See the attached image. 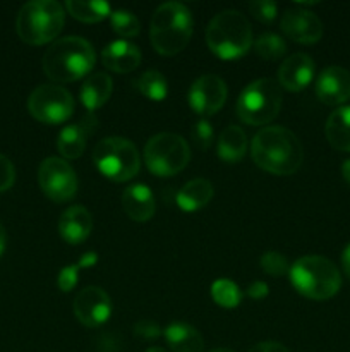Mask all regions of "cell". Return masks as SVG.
<instances>
[{
	"label": "cell",
	"instance_id": "cell-3",
	"mask_svg": "<svg viewBox=\"0 0 350 352\" xmlns=\"http://www.w3.org/2000/svg\"><path fill=\"white\" fill-rule=\"evenodd\" d=\"M192 36V14L184 3H161L153 14L150 28L151 45L161 55H177Z\"/></svg>",
	"mask_w": 350,
	"mask_h": 352
},
{
	"label": "cell",
	"instance_id": "cell-16",
	"mask_svg": "<svg viewBox=\"0 0 350 352\" xmlns=\"http://www.w3.org/2000/svg\"><path fill=\"white\" fill-rule=\"evenodd\" d=\"M314 78V60L307 54H294L283 60L278 71L281 88L292 93L302 91Z\"/></svg>",
	"mask_w": 350,
	"mask_h": 352
},
{
	"label": "cell",
	"instance_id": "cell-29",
	"mask_svg": "<svg viewBox=\"0 0 350 352\" xmlns=\"http://www.w3.org/2000/svg\"><path fill=\"white\" fill-rule=\"evenodd\" d=\"M96 261H98V254L93 253V251H89V253L82 254L81 260H79L75 265L62 268L60 274H58V278H57L58 289H60L62 292H71L72 289L75 287V284H78L79 270H82V268L95 267Z\"/></svg>",
	"mask_w": 350,
	"mask_h": 352
},
{
	"label": "cell",
	"instance_id": "cell-22",
	"mask_svg": "<svg viewBox=\"0 0 350 352\" xmlns=\"http://www.w3.org/2000/svg\"><path fill=\"white\" fill-rule=\"evenodd\" d=\"M168 346L174 352H202L205 351V340L199 330L189 323L175 322L170 323L163 330Z\"/></svg>",
	"mask_w": 350,
	"mask_h": 352
},
{
	"label": "cell",
	"instance_id": "cell-32",
	"mask_svg": "<svg viewBox=\"0 0 350 352\" xmlns=\"http://www.w3.org/2000/svg\"><path fill=\"white\" fill-rule=\"evenodd\" d=\"M261 268L271 277H283L288 272V261L283 254L277 251H266L259 260Z\"/></svg>",
	"mask_w": 350,
	"mask_h": 352
},
{
	"label": "cell",
	"instance_id": "cell-20",
	"mask_svg": "<svg viewBox=\"0 0 350 352\" xmlns=\"http://www.w3.org/2000/svg\"><path fill=\"white\" fill-rule=\"evenodd\" d=\"M122 206L130 220L134 222H148L154 215L156 201L151 189L144 184H132L124 191Z\"/></svg>",
	"mask_w": 350,
	"mask_h": 352
},
{
	"label": "cell",
	"instance_id": "cell-14",
	"mask_svg": "<svg viewBox=\"0 0 350 352\" xmlns=\"http://www.w3.org/2000/svg\"><path fill=\"white\" fill-rule=\"evenodd\" d=\"M280 26L285 36L290 38L295 43L314 45L323 36V23L319 17L311 10L301 9V7L285 10Z\"/></svg>",
	"mask_w": 350,
	"mask_h": 352
},
{
	"label": "cell",
	"instance_id": "cell-11",
	"mask_svg": "<svg viewBox=\"0 0 350 352\" xmlns=\"http://www.w3.org/2000/svg\"><path fill=\"white\" fill-rule=\"evenodd\" d=\"M38 182L47 198L55 203L71 201L78 192V175L64 158L50 157L38 168Z\"/></svg>",
	"mask_w": 350,
	"mask_h": 352
},
{
	"label": "cell",
	"instance_id": "cell-26",
	"mask_svg": "<svg viewBox=\"0 0 350 352\" xmlns=\"http://www.w3.org/2000/svg\"><path fill=\"white\" fill-rule=\"evenodd\" d=\"M65 9L69 10V14L74 19L88 24L100 23V21H103L112 14L108 3L102 2V0H89V2H84V0H69V2H65Z\"/></svg>",
	"mask_w": 350,
	"mask_h": 352
},
{
	"label": "cell",
	"instance_id": "cell-8",
	"mask_svg": "<svg viewBox=\"0 0 350 352\" xmlns=\"http://www.w3.org/2000/svg\"><path fill=\"white\" fill-rule=\"evenodd\" d=\"M93 162L96 168L113 182H126L137 175L141 158L136 144L126 138L112 136L100 141L93 150Z\"/></svg>",
	"mask_w": 350,
	"mask_h": 352
},
{
	"label": "cell",
	"instance_id": "cell-30",
	"mask_svg": "<svg viewBox=\"0 0 350 352\" xmlns=\"http://www.w3.org/2000/svg\"><path fill=\"white\" fill-rule=\"evenodd\" d=\"M257 55L263 57L264 60H278L285 55L287 52V43L281 36L275 33H264L254 43Z\"/></svg>",
	"mask_w": 350,
	"mask_h": 352
},
{
	"label": "cell",
	"instance_id": "cell-15",
	"mask_svg": "<svg viewBox=\"0 0 350 352\" xmlns=\"http://www.w3.org/2000/svg\"><path fill=\"white\" fill-rule=\"evenodd\" d=\"M316 96L325 105L336 107L350 100V72L338 65H329L316 81Z\"/></svg>",
	"mask_w": 350,
	"mask_h": 352
},
{
	"label": "cell",
	"instance_id": "cell-31",
	"mask_svg": "<svg viewBox=\"0 0 350 352\" xmlns=\"http://www.w3.org/2000/svg\"><path fill=\"white\" fill-rule=\"evenodd\" d=\"M110 23H112L113 31L117 34L124 38H132L137 36L141 31V23L132 12L126 9H119V10H113L110 14Z\"/></svg>",
	"mask_w": 350,
	"mask_h": 352
},
{
	"label": "cell",
	"instance_id": "cell-13",
	"mask_svg": "<svg viewBox=\"0 0 350 352\" xmlns=\"http://www.w3.org/2000/svg\"><path fill=\"white\" fill-rule=\"evenodd\" d=\"M74 315L88 329L102 327L112 315L110 296L96 285L84 287L74 299Z\"/></svg>",
	"mask_w": 350,
	"mask_h": 352
},
{
	"label": "cell",
	"instance_id": "cell-41",
	"mask_svg": "<svg viewBox=\"0 0 350 352\" xmlns=\"http://www.w3.org/2000/svg\"><path fill=\"white\" fill-rule=\"evenodd\" d=\"M5 244H7V234H5V229H3V226L0 223V256H2V253L5 251Z\"/></svg>",
	"mask_w": 350,
	"mask_h": 352
},
{
	"label": "cell",
	"instance_id": "cell-40",
	"mask_svg": "<svg viewBox=\"0 0 350 352\" xmlns=\"http://www.w3.org/2000/svg\"><path fill=\"white\" fill-rule=\"evenodd\" d=\"M342 175L343 179H345L347 184L350 186V160H345L342 164Z\"/></svg>",
	"mask_w": 350,
	"mask_h": 352
},
{
	"label": "cell",
	"instance_id": "cell-1",
	"mask_svg": "<svg viewBox=\"0 0 350 352\" xmlns=\"http://www.w3.org/2000/svg\"><path fill=\"white\" fill-rule=\"evenodd\" d=\"M254 164L275 175H292L301 168L304 151L299 138L290 129L270 126L261 129L250 143Z\"/></svg>",
	"mask_w": 350,
	"mask_h": 352
},
{
	"label": "cell",
	"instance_id": "cell-43",
	"mask_svg": "<svg viewBox=\"0 0 350 352\" xmlns=\"http://www.w3.org/2000/svg\"><path fill=\"white\" fill-rule=\"evenodd\" d=\"M213 352H235V351H232V349H216V351H213Z\"/></svg>",
	"mask_w": 350,
	"mask_h": 352
},
{
	"label": "cell",
	"instance_id": "cell-19",
	"mask_svg": "<svg viewBox=\"0 0 350 352\" xmlns=\"http://www.w3.org/2000/svg\"><path fill=\"white\" fill-rule=\"evenodd\" d=\"M102 62L108 71L126 74V72L137 69V65L141 64V50L130 41H112L103 48Z\"/></svg>",
	"mask_w": 350,
	"mask_h": 352
},
{
	"label": "cell",
	"instance_id": "cell-12",
	"mask_svg": "<svg viewBox=\"0 0 350 352\" xmlns=\"http://www.w3.org/2000/svg\"><path fill=\"white\" fill-rule=\"evenodd\" d=\"M229 88L220 76H201L189 88L187 102L196 113L202 117L215 116L225 105Z\"/></svg>",
	"mask_w": 350,
	"mask_h": 352
},
{
	"label": "cell",
	"instance_id": "cell-35",
	"mask_svg": "<svg viewBox=\"0 0 350 352\" xmlns=\"http://www.w3.org/2000/svg\"><path fill=\"white\" fill-rule=\"evenodd\" d=\"M14 181H16V168L9 158L0 153V192L12 188Z\"/></svg>",
	"mask_w": 350,
	"mask_h": 352
},
{
	"label": "cell",
	"instance_id": "cell-39",
	"mask_svg": "<svg viewBox=\"0 0 350 352\" xmlns=\"http://www.w3.org/2000/svg\"><path fill=\"white\" fill-rule=\"evenodd\" d=\"M342 267H343V272H345L347 277L350 278V244L345 248V250H343V253H342Z\"/></svg>",
	"mask_w": 350,
	"mask_h": 352
},
{
	"label": "cell",
	"instance_id": "cell-6",
	"mask_svg": "<svg viewBox=\"0 0 350 352\" xmlns=\"http://www.w3.org/2000/svg\"><path fill=\"white\" fill-rule=\"evenodd\" d=\"M65 23V10L55 0H31L21 7L16 31L27 45H45L60 34Z\"/></svg>",
	"mask_w": 350,
	"mask_h": 352
},
{
	"label": "cell",
	"instance_id": "cell-7",
	"mask_svg": "<svg viewBox=\"0 0 350 352\" xmlns=\"http://www.w3.org/2000/svg\"><path fill=\"white\" fill-rule=\"evenodd\" d=\"M283 96L277 81L261 78L242 89L237 102V116L249 126H264L280 113Z\"/></svg>",
	"mask_w": 350,
	"mask_h": 352
},
{
	"label": "cell",
	"instance_id": "cell-38",
	"mask_svg": "<svg viewBox=\"0 0 350 352\" xmlns=\"http://www.w3.org/2000/svg\"><path fill=\"white\" fill-rule=\"evenodd\" d=\"M249 352H290L283 344L273 342V340H268V342H259L256 346H253Z\"/></svg>",
	"mask_w": 350,
	"mask_h": 352
},
{
	"label": "cell",
	"instance_id": "cell-25",
	"mask_svg": "<svg viewBox=\"0 0 350 352\" xmlns=\"http://www.w3.org/2000/svg\"><path fill=\"white\" fill-rule=\"evenodd\" d=\"M247 151V138L242 127L229 126L218 138V157L223 162L235 164L244 158Z\"/></svg>",
	"mask_w": 350,
	"mask_h": 352
},
{
	"label": "cell",
	"instance_id": "cell-9",
	"mask_svg": "<svg viewBox=\"0 0 350 352\" xmlns=\"http://www.w3.org/2000/svg\"><path fill=\"white\" fill-rule=\"evenodd\" d=\"M144 165L158 177H170L184 170L191 160L189 144L180 134L160 133L151 138L143 151Z\"/></svg>",
	"mask_w": 350,
	"mask_h": 352
},
{
	"label": "cell",
	"instance_id": "cell-24",
	"mask_svg": "<svg viewBox=\"0 0 350 352\" xmlns=\"http://www.w3.org/2000/svg\"><path fill=\"white\" fill-rule=\"evenodd\" d=\"M328 143L335 150L350 151V107H340L329 113L325 126Z\"/></svg>",
	"mask_w": 350,
	"mask_h": 352
},
{
	"label": "cell",
	"instance_id": "cell-5",
	"mask_svg": "<svg viewBox=\"0 0 350 352\" xmlns=\"http://www.w3.org/2000/svg\"><path fill=\"white\" fill-rule=\"evenodd\" d=\"M290 280L299 294L314 301H326L342 287L340 270L325 256L299 258L290 268Z\"/></svg>",
	"mask_w": 350,
	"mask_h": 352
},
{
	"label": "cell",
	"instance_id": "cell-2",
	"mask_svg": "<svg viewBox=\"0 0 350 352\" xmlns=\"http://www.w3.org/2000/svg\"><path fill=\"white\" fill-rule=\"evenodd\" d=\"M96 62L95 48L81 36L54 41L43 55V71L51 81L72 82L89 74Z\"/></svg>",
	"mask_w": 350,
	"mask_h": 352
},
{
	"label": "cell",
	"instance_id": "cell-28",
	"mask_svg": "<svg viewBox=\"0 0 350 352\" xmlns=\"http://www.w3.org/2000/svg\"><path fill=\"white\" fill-rule=\"evenodd\" d=\"M211 298L218 306L226 309L237 308L242 299V292L237 287L235 282L229 280V278H220L215 280L211 285Z\"/></svg>",
	"mask_w": 350,
	"mask_h": 352
},
{
	"label": "cell",
	"instance_id": "cell-18",
	"mask_svg": "<svg viewBox=\"0 0 350 352\" xmlns=\"http://www.w3.org/2000/svg\"><path fill=\"white\" fill-rule=\"evenodd\" d=\"M95 116H88L82 122L65 126L57 140V148L62 157L67 160H75L81 157L86 143H88V136L91 134V131H95Z\"/></svg>",
	"mask_w": 350,
	"mask_h": 352
},
{
	"label": "cell",
	"instance_id": "cell-4",
	"mask_svg": "<svg viewBox=\"0 0 350 352\" xmlns=\"http://www.w3.org/2000/svg\"><path fill=\"white\" fill-rule=\"evenodd\" d=\"M206 43L216 57L235 60L249 52L253 45V28L239 10H222L209 21Z\"/></svg>",
	"mask_w": 350,
	"mask_h": 352
},
{
	"label": "cell",
	"instance_id": "cell-42",
	"mask_svg": "<svg viewBox=\"0 0 350 352\" xmlns=\"http://www.w3.org/2000/svg\"><path fill=\"white\" fill-rule=\"evenodd\" d=\"M146 352H168V351L161 349V347H150V349H148Z\"/></svg>",
	"mask_w": 350,
	"mask_h": 352
},
{
	"label": "cell",
	"instance_id": "cell-27",
	"mask_svg": "<svg viewBox=\"0 0 350 352\" xmlns=\"http://www.w3.org/2000/svg\"><path fill=\"white\" fill-rule=\"evenodd\" d=\"M137 91L153 102H161L168 95V82L165 76L158 71H146L134 81Z\"/></svg>",
	"mask_w": 350,
	"mask_h": 352
},
{
	"label": "cell",
	"instance_id": "cell-36",
	"mask_svg": "<svg viewBox=\"0 0 350 352\" xmlns=\"http://www.w3.org/2000/svg\"><path fill=\"white\" fill-rule=\"evenodd\" d=\"M134 333L144 340H153L161 336V329L156 323L146 322V320H144V322H137L136 325H134Z\"/></svg>",
	"mask_w": 350,
	"mask_h": 352
},
{
	"label": "cell",
	"instance_id": "cell-34",
	"mask_svg": "<svg viewBox=\"0 0 350 352\" xmlns=\"http://www.w3.org/2000/svg\"><path fill=\"white\" fill-rule=\"evenodd\" d=\"M192 136H194L196 144H198L201 150H208L213 143V126L209 124V120H198L194 126V131H192Z\"/></svg>",
	"mask_w": 350,
	"mask_h": 352
},
{
	"label": "cell",
	"instance_id": "cell-21",
	"mask_svg": "<svg viewBox=\"0 0 350 352\" xmlns=\"http://www.w3.org/2000/svg\"><path fill=\"white\" fill-rule=\"evenodd\" d=\"M213 186L211 182L206 181V179H192L187 184H184L180 188V191L175 196V201H177L178 208L182 212H198V210L205 208L213 198Z\"/></svg>",
	"mask_w": 350,
	"mask_h": 352
},
{
	"label": "cell",
	"instance_id": "cell-33",
	"mask_svg": "<svg viewBox=\"0 0 350 352\" xmlns=\"http://www.w3.org/2000/svg\"><path fill=\"white\" fill-rule=\"evenodd\" d=\"M249 12L264 24L273 23L278 14V6L271 0H254L249 3Z\"/></svg>",
	"mask_w": 350,
	"mask_h": 352
},
{
	"label": "cell",
	"instance_id": "cell-37",
	"mask_svg": "<svg viewBox=\"0 0 350 352\" xmlns=\"http://www.w3.org/2000/svg\"><path fill=\"white\" fill-rule=\"evenodd\" d=\"M246 292L250 299H263V298H266L268 292H270V289H268L266 282L257 280V282H253V284L247 287Z\"/></svg>",
	"mask_w": 350,
	"mask_h": 352
},
{
	"label": "cell",
	"instance_id": "cell-23",
	"mask_svg": "<svg viewBox=\"0 0 350 352\" xmlns=\"http://www.w3.org/2000/svg\"><path fill=\"white\" fill-rule=\"evenodd\" d=\"M113 82L106 72H95L93 76H89L81 86V102L89 112L100 109V107L105 105L108 102L110 95H112Z\"/></svg>",
	"mask_w": 350,
	"mask_h": 352
},
{
	"label": "cell",
	"instance_id": "cell-10",
	"mask_svg": "<svg viewBox=\"0 0 350 352\" xmlns=\"http://www.w3.org/2000/svg\"><path fill=\"white\" fill-rule=\"evenodd\" d=\"M74 96L57 85H41L27 98V110L41 124H62L74 113Z\"/></svg>",
	"mask_w": 350,
	"mask_h": 352
},
{
	"label": "cell",
	"instance_id": "cell-17",
	"mask_svg": "<svg viewBox=\"0 0 350 352\" xmlns=\"http://www.w3.org/2000/svg\"><path fill=\"white\" fill-rule=\"evenodd\" d=\"M93 230V217L84 206L75 205L62 212L58 220L60 237L69 244H81L89 237Z\"/></svg>",
	"mask_w": 350,
	"mask_h": 352
}]
</instances>
